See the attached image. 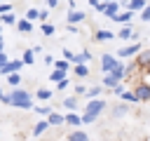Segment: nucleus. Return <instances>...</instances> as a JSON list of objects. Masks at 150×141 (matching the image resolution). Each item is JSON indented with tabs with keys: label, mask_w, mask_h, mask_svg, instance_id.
Segmentation results:
<instances>
[{
	"label": "nucleus",
	"mask_w": 150,
	"mask_h": 141,
	"mask_svg": "<svg viewBox=\"0 0 150 141\" xmlns=\"http://www.w3.org/2000/svg\"><path fill=\"white\" fill-rule=\"evenodd\" d=\"M9 96H12V106H16V108H23V110H30V108H33V96H30L26 89H19V87H14V89L9 92Z\"/></svg>",
	"instance_id": "obj_1"
},
{
	"label": "nucleus",
	"mask_w": 150,
	"mask_h": 141,
	"mask_svg": "<svg viewBox=\"0 0 150 141\" xmlns=\"http://www.w3.org/2000/svg\"><path fill=\"white\" fill-rule=\"evenodd\" d=\"M124 75H127V70H124V66L120 63L117 68H112L110 73H105V75H103V87H108V89H112L115 85H120V82L124 80Z\"/></svg>",
	"instance_id": "obj_2"
},
{
	"label": "nucleus",
	"mask_w": 150,
	"mask_h": 141,
	"mask_svg": "<svg viewBox=\"0 0 150 141\" xmlns=\"http://www.w3.org/2000/svg\"><path fill=\"white\" fill-rule=\"evenodd\" d=\"M103 110H105V101H103V99H98V96H96V99H89V101H87V106H84V115H91L94 120H96Z\"/></svg>",
	"instance_id": "obj_3"
},
{
	"label": "nucleus",
	"mask_w": 150,
	"mask_h": 141,
	"mask_svg": "<svg viewBox=\"0 0 150 141\" xmlns=\"http://www.w3.org/2000/svg\"><path fill=\"white\" fill-rule=\"evenodd\" d=\"M134 94H136V101H150V82H138L134 87Z\"/></svg>",
	"instance_id": "obj_4"
},
{
	"label": "nucleus",
	"mask_w": 150,
	"mask_h": 141,
	"mask_svg": "<svg viewBox=\"0 0 150 141\" xmlns=\"http://www.w3.org/2000/svg\"><path fill=\"white\" fill-rule=\"evenodd\" d=\"M21 68H23V61H21V59H9V61L0 68V73H2V75H9V73H21Z\"/></svg>",
	"instance_id": "obj_5"
},
{
	"label": "nucleus",
	"mask_w": 150,
	"mask_h": 141,
	"mask_svg": "<svg viewBox=\"0 0 150 141\" xmlns=\"http://www.w3.org/2000/svg\"><path fill=\"white\" fill-rule=\"evenodd\" d=\"M141 49H143V45H141V42H134V45H127V47H122V49L117 52V56H122V59H129V56L138 54Z\"/></svg>",
	"instance_id": "obj_6"
},
{
	"label": "nucleus",
	"mask_w": 150,
	"mask_h": 141,
	"mask_svg": "<svg viewBox=\"0 0 150 141\" xmlns=\"http://www.w3.org/2000/svg\"><path fill=\"white\" fill-rule=\"evenodd\" d=\"M120 66V61L112 56V54H103L101 56V68H103V73H110L112 68H117Z\"/></svg>",
	"instance_id": "obj_7"
},
{
	"label": "nucleus",
	"mask_w": 150,
	"mask_h": 141,
	"mask_svg": "<svg viewBox=\"0 0 150 141\" xmlns=\"http://www.w3.org/2000/svg\"><path fill=\"white\" fill-rule=\"evenodd\" d=\"M138 68H148L150 66V49H141L138 54H136V61H134Z\"/></svg>",
	"instance_id": "obj_8"
},
{
	"label": "nucleus",
	"mask_w": 150,
	"mask_h": 141,
	"mask_svg": "<svg viewBox=\"0 0 150 141\" xmlns=\"http://www.w3.org/2000/svg\"><path fill=\"white\" fill-rule=\"evenodd\" d=\"M63 120H66V125H70V127H80V125H82V115H77V110H68V113L63 115Z\"/></svg>",
	"instance_id": "obj_9"
},
{
	"label": "nucleus",
	"mask_w": 150,
	"mask_h": 141,
	"mask_svg": "<svg viewBox=\"0 0 150 141\" xmlns=\"http://www.w3.org/2000/svg\"><path fill=\"white\" fill-rule=\"evenodd\" d=\"M66 141H89V134L82 132L80 127H73V132L66 136Z\"/></svg>",
	"instance_id": "obj_10"
},
{
	"label": "nucleus",
	"mask_w": 150,
	"mask_h": 141,
	"mask_svg": "<svg viewBox=\"0 0 150 141\" xmlns=\"http://www.w3.org/2000/svg\"><path fill=\"white\" fill-rule=\"evenodd\" d=\"M134 14H136V12H129V9H124V12H117V14L112 16V21H115V24H127V26H129V21L134 19Z\"/></svg>",
	"instance_id": "obj_11"
},
{
	"label": "nucleus",
	"mask_w": 150,
	"mask_h": 141,
	"mask_svg": "<svg viewBox=\"0 0 150 141\" xmlns=\"http://www.w3.org/2000/svg\"><path fill=\"white\" fill-rule=\"evenodd\" d=\"M127 113H129V103H124V101H122V103H115V106L110 108V115H112V118H124Z\"/></svg>",
	"instance_id": "obj_12"
},
{
	"label": "nucleus",
	"mask_w": 150,
	"mask_h": 141,
	"mask_svg": "<svg viewBox=\"0 0 150 141\" xmlns=\"http://www.w3.org/2000/svg\"><path fill=\"white\" fill-rule=\"evenodd\" d=\"M47 122H49V127H59V125H66L63 115H61V113H56V110H49V115H47Z\"/></svg>",
	"instance_id": "obj_13"
},
{
	"label": "nucleus",
	"mask_w": 150,
	"mask_h": 141,
	"mask_svg": "<svg viewBox=\"0 0 150 141\" xmlns=\"http://www.w3.org/2000/svg\"><path fill=\"white\" fill-rule=\"evenodd\" d=\"M120 9H122V5H120V0H115V2H105V9H103V14L112 19V16H115V14L120 12Z\"/></svg>",
	"instance_id": "obj_14"
},
{
	"label": "nucleus",
	"mask_w": 150,
	"mask_h": 141,
	"mask_svg": "<svg viewBox=\"0 0 150 141\" xmlns=\"http://www.w3.org/2000/svg\"><path fill=\"white\" fill-rule=\"evenodd\" d=\"M117 38H122V40H136V38H138V33H136V31H131V26H124V28L117 33Z\"/></svg>",
	"instance_id": "obj_15"
},
{
	"label": "nucleus",
	"mask_w": 150,
	"mask_h": 141,
	"mask_svg": "<svg viewBox=\"0 0 150 141\" xmlns=\"http://www.w3.org/2000/svg\"><path fill=\"white\" fill-rule=\"evenodd\" d=\"M145 5H148L145 0H129V2L124 5V9H129V12H141Z\"/></svg>",
	"instance_id": "obj_16"
},
{
	"label": "nucleus",
	"mask_w": 150,
	"mask_h": 141,
	"mask_svg": "<svg viewBox=\"0 0 150 141\" xmlns=\"http://www.w3.org/2000/svg\"><path fill=\"white\" fill-rule=\"evenodd\" d=\"M66 21H68V24H80V21H84V14L77 12V9H70L68 16H66Z\"/></svg>",
	"instance_id": "obj_17"
},
{
	"label": "nucleus",
	"mask_w": 150,
	"mask_h": 141,
	"mask_svg": "<svg viewBox=\"0 0 150 141\" xmlns=\"http://www.w3.org/2000/svg\"><path fill=\"white\" fill-rule=\"evenodd\" d=\"M16 28H19V33H30V31H33V21H28V19L23 16V19L16 21Z\"/></svg>",
	"instance_id": "obj_18"
},
{
	"label": "nucleus",
	"mask_w": 150,
	"mask_h": 141,
	"mask_svg": "<svg viewBox=\"0 0 150 141\" xmlns=\"http://www.w3.org/2000/svg\"><path fill=\"white\" fill-rule=\"evenodd\" d=\"M87 61H91V54L84 49V52H77V54H73V66L75 63H87Z\"/></svg>",
	"instance_id": "obj_19"
},
{
	"label": "nucleus",
	"mask_w": 150,
	"mask_h": 141,
	"mask_svg": "<svg viewBox=\"0 0 150 141\" xmlns=\"http://www.w3.org/2000/svg\"><path fill=\"white\" fill-rule=\"evenodd\" d=\"M112 38H115V33H112V31H96V33H94V40H96V42L112 40Z\"/></svg>",
	"instance_id": "obj_20"
},
{
	"label": "nucleus",
	"mask_w": 150,
	"mask_h": 141,
	"mask_svg": "<svg viewBox=\"0 0 150 141\" xmlns=\"http://www.w3.org/2000/svg\"><path fill=\"white\" fill-rule=\"evenodd\" d=\"M21 61H23V66H33L35 63V52L33 49H26L23 56H21Z\"/></svg>",
	"instance_id": "obj_21"
},
{
	"label": "nucleus",
	"mask_w": 150,
	"mask_h": 141,
	"mask_svg": "<svg viewBox=\"0 0 150 141\" xmlns=\"http://www.w3.org/2000/svg\"><path fill=\"white\" fill-rule=\"evenodd\" d=\"M120 96H122V101H124V103H138V101H136V94H134V89H124Z\"/></svg>",
	"instance_id": "obj_22"
},
{
	"label": "nucleus",
	"mask_w": 150,
	"mask_h": 141,
	"mask_svg": "<svg viewBox=\"0 0 150 141\" xmlns=\"http://www.w3.org/2000/svg\"><path fill=\"white\" fill-rule=\"evenodd\" d=\"M47 127H49V122H47V120H40V122L33 127V136H40V134H45V129H47Z\"/></svg>",
	"instance_id": "obj_23"
},
{
	"label": "nucleus",
	"mask_w": 150,
	"mask_h": 141,
	"mask_svg": "<svg viewBox=\"0 0 150 141\" xmlns=\"http://www.w3.org/2000/svg\"><path fill=\"white\" fill-rule=\"evenodd\" d=\"M40 31H42V35H54V33H56V26L45 21V24H40Z\"/></svg>",
	"instance_id": "obj_24"
},
{
	"label": "nucleus",
	"mask_w": 150,
	"mask_h": 141,
	"mask_svg": "<svg viewBox=\"0 0 150 141\" xmlns=\"http://www.w3.org/2000/svg\"><path fill=\"white\" fill-rule=\"evenodd\" d=\"M73 68H75V75H77V78H87V75H89V68H87L84 63H75Z\"/></svg>",
	"instance_id": "obj_25"
},
{
	"label": "nucleus",
	"mask_w": 150,
	"mask_h": 141,
	"mask_svg": "<svg viewBox=\"0 0 150 141\" xmlns=\"http://www.w3.org/2000/svg\"><path fill=\"white\" fill-rule=\"evenodd\" d=\"M0 24H16L14 12H5V14H0Z\"/></svg>",
	"instance_id": "obj_26"
},
{
	"label": "nucleus",
	"mask_w": 150,
	"mask_h": 141,
	"mask_svg": "<svg viewBox=\"0 0 150 141\" xmlns=\"http://www.w3.org/2000/svg\"><path fill=\"white\" fill-rule=\"evenodd\" d=\"M63 106H66L68 110H77V99H75V96H66V99H63Z\"/></svg>",
	"instance_id": "obj_27"
},
{
	"label": "nucleus",
	"mask_w": 150,
	"mask_h": 141,
	"mask_svg": "<svg viewBox=\"0 0 150 141\" xmlns=\"http://www.w3.org/2000/svg\"><path fill=\"white\" fill-rule=\"evenodd\" d=\"M7 82H9L12 87H19V82H21V73H9V75H7Z\"/></svg>",
	"instance_id": "obj_28"
},
{
	"label": "nucleus",
	"mask_w": 150,
	"mask_h": 141,
	"mask_svg": "<svg viewBox=\"0 0 150 141\" xmlns=\"http://www.w3.org/2000/svg\"><path fill=\"white\" fill-rule=\"evenodd\" d=\"M63 78H66V70H59V68H54L52 75H49V80H54V82H59V80H63Z\"/></svg>",
	"instance_id": "obj_29"
},
{
	"label": "nucleus",
	"mask_w": 150,
	"mask_h": 141,
	"mask_svg": "<svg viewBox=\"0 0 150 141\" xmlns=\"http://www.w3.org/2000/svg\"><path fill=\"white\" fill-rule=\"evenodd\" d=\"M98 94H101V87H98V85H94V87L87 89V96H89V99H96Z\"/></svg>",
	"instance_id": "obj_30"
},
{
	"label": "nucleus",
	"mask_w": 150,
	"mask_h": 141,
	"mask_svg": "<svg viewBox=\"0 0 150 141\" xmlns=\"http://www.w3.org/2000/svg\"><path fill=\"white\" fill-rule=\"evenodd\" d=\"M33 110H35L38 115H49L52 108H49V106H33Z\"/></svg>",
	"instance_id": "obj_31"
},
{
	"label": "nucleus",
	"mask_w": 150,
	"mask_h": 141,
	"mask_svg": "<svg viewBox=\"0 0 150 141\" xmlns=\"http://www.w3.org/2000/svg\"><path fill=\"white\" fill-rule=\"evenodd\" d=\"M26 19H28V21H35V19H38V7H30V9L26 12Z\"/></svg>",
	"instance_id": "obj_32"
},
{
	"label": "nucleus",
	"mask_w": 150,
	"mask_h": 141,
	"mask_svg": "<svg viewBox=\"0 0 150 141\" xmlns=\"http://www.w3.org/2000/svg\"><path fill=\"white\" fill-rule=\"evenodd\" d=\"M38 99H52V92L45 89V87H40V89H38Z\"/></svg>",
	"instance_id": "obj_33"
},
{
	"label": "nucleus",
	"mask_w": 150,
	"mask_h": 141,
	"mask_svg": "<svg viewBox=\"0 0 150 141\" xmlns=\"http://www.w3.org/2000/svg\"><path fill=\"white\" fill-rule=\"evenodd\" d=\"M138 14H141V19H143V21H150V5H145Z\"/></svg>",
	"instance_id": "obj_34"
},
{
	"label": "nucleus",
	"mask_w": 150,
	"mask_h": 141,
	"mask_svg": "<svg viewBox=\"0 0 150 141\" xmlns=\"http://www.w3.org/2000/svg\"><path fill=\"white\" fill-rule=\"evenodd\" d=\"M54 66H56L59 70H68V66H70V61H54Z\"/></svg>",
	"instance_id": "obj_35"
},
{
	"label": "nucleus",
	"mask_w": 150,
	"mask_h": 141,
	"mask_svg": "<svg viewBox=\"0 0 150 141\" xmlns=\"http://www.w3.org/2000/svg\"><path fill=\"white\" fill-rule=\"evenodd\" d=\"M47 16H49V9H38V19L40 21H47Z\"/></svg>",
	"instance_id": "obj_36"
},
{
	"label": "nucleus",
	"mask_w": 150,
	"mask_h": 141,
	"mask_svg": "<svg viewBox=\"0 0 150 141\" xmlns=\"http://www.w3.org/2000/svg\"><path fill=\"white\" fill-rule=\"evenodd\" d=\"M0 103H5V106H12V96L2 92V96H0Z\"/></svg>",
	"instance_id": "obj_37"
},
{
	"label": "nucleus",
	"mask_w": 150,
	"mask_h": 141,
	"mask_svg": "<svg viewBox=\"0 0 150 141\" xmlns=\"http://www.w3.org/2000/svg\"><path fill=\"white\" fill-rule=\"evenodd\" d=\"M14 9V5H7V2H0V14H5V12H12Z\"/></svg>",
	"instance_id": "obj_38"
},
{
	"label": "nucleus",
	"mask_w": 150,
	"mask_h": 141,
	"mask_svg": "<svg viewBox=\"0 0 150 141\" xmlns=\"http://www.w3.org/2000/svg\"><path fill=\"white\" fill-rule=\"evenodd\" d=\"M61 54H63V59H66V61H70V63H73V52H70V49H63Z\"/></svg>",
	"instance_id": "obj_39"
},
{
	"label": "nucleus",
	"mask_w": 150,
	"mask_h": 141,
	"mask_svg": "<svg viewBox=\"0 0 150 141\" xmlns=\"http://www.w3.org/2000/svg\"><path fill=\"white\" fill-rule=\"evenodd\" d=\"M42 63H47V66H54V56H52V54H47V56L42 59Z\"/></svg>",
	"instance_id": "obj_40"
},
{
	"label": "nucleus",
	"mask_w": 150,
	"mask_h": 141,
	"mask_svg": "<svg viewBox=\"0 0 150 141\" xmlns=\"http://www.w3.org/2000/svg\"><path fill=\"white\" fill-rule=\"evenodd\" d=\"M66 87H68V80H66V78H63V80H59V82H56V89H66Z\"/></svg>",
	"instance_id": "obj_41"
},
{
	"label": "nucleus",
	"mask_w": 150,
	"mask_h": 141,
	"mask_svg": "<svg viewBox=\"0 0 150 141\" xmlns=\"http://www.w3.org/2000/svg\"><path fill=\"white\" fill-rule=\"evenodd\" d=\"M7 61H9V56H7V54H5V52H0V68H2V66H5V63H7Z\"/></svg>",
	"instance_id": "obj_42"
},
{
	"label": "nucleus",
	"mask_w": 150,
	"mask_h": 141,
	"mask_svg": "<svg viewBox=\"0 0 150 141\" xmlns=\"http://www.w3.org/2000/svg\"><path fill=\"white\" fill-rule=\"evenodd\" d=\"M75 94H87V87H84V85H77V87H75Z\"/></svg>",
	"instance_id": "obj_43"
},
{
	"label": "nucleus",
	"mask_w": 150,
	"mask_h": 141,
	"mask_svg": "<svg viewBox=\"0 0 150 141\" xmlns=\"http://www.w3.org/2000/svg\"><path fill=\"white\" fill-rule=\"evenodd\" d=\"M112 92H115V94H117V96H120V94H122V92H124V87H122V82H120V85H115V87H112Z\"/></svg>",
	"instance_id": "obj_44"
},
{
	"label": "nucleus",
	"mask_w": 150,
	"mask_h": 141,
	"mask_svg": "<svg viewBox=\"0 0 150 141\" xmlns=\"http://www.w3.org/2000/svg\"><path fill=\"white\" fill-rule=\"evenodd\" d=\"M47 7H49V9H56V7H59V0H47Z\"/></svg>",
	"instance_id": "obj_45"
},
{
	"label": "nucleus",
	"mask_w": 150,
	"mask_h": 141,
	"mask_svg": "<svg viewBox=\"0 0 150 141\" xmlns=\"http://www.w3.org/2000/svg\"><path fill=\"white\" fill-rule=\"evenodd\" d=\"M66 31H68V33H77V26H75V24H68Z\"/></svg>",
	"instance_id": "obj_46"
},
{
	"label": "nucleus",
	"mask_w": 150,
	"mask_h": 141,
	"mask_svg": "<svg viewBox=\"0 0 150 141\" xmlns=\"http://www.w3.org/2000/svg\"><path fill=\"white\" fill-rule=\"evenodd\" d=\"M98 2H101V0H89V5H91V7H96Z\"/></svg>",
	"instance_id": "obj_47"
},
{
	"label": "nucleus",
	"mask_w": 150,
	"mask_h": 141,
	"mask_svg": "<svg viewBox=\"0 0 150 141\" xmlns=\"http://www.w3.org/2000/svg\"><path fill=\"white\" fill-rule=\"evenodd\" d=\"M0 52H5V42H2V35H0Z\"/></svg>",
	"instance_id": "obj_48"
},
{
	"label": "nucleus",
	"mask_w": 150,
	"mask_h": 141,
	"mask_svg": "<svg viewBox=\"0 0 150 141\" xmlns=\"http://www.w3.org/2000/svg\"><path fill=\"white\" fill-rule=\"evenodd\" d=\"M0 35H2V24H0Z\"/></svg>",
	"instance_id": "obj_49"
},
{
	"label": "nucleus",
	"mask_w": 150,
	"mask_h": 141,
	"mask_svg": "<svg viewBox=\"0 0 150 141\" xmlns=\"http://www.w3.org/2000/svg\"><path fill=\"white\" fill-rule=\"evenodd\" d=\"M103 2H115V0H103Z\"/></svg>",
	"instance_id": "obj_50"
},
{
	"label": "nucleus",
	"mask_w": 150,
	"mask_h": 141,
	"mask_svg": "<svg viewBox=\"0 0 150 141\" xmlns=\"http://www.w3.org/2000/svg\"><path fill=\"white\" fill-rule=\"evenodd\" d=\"M0 96H2V89H0Z\"/></svg>",
	"instance_id": "obj_51"
},
{
	"label": "nucleus",
	"mask_w": 150,
	"mask_h": 141,
	"mask_svg": "<svg viewBox=\"0 0 150 141\" xmlns=\"http://www.w3.org/2000/svg\"><path fill=\"white\" fill-rule=\"evenodd\" d=\"M148 24H150V21H148Z\"/></svg>",
	"instance_id": "obj_52"
}]
</instances>
